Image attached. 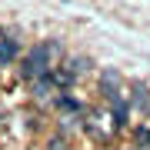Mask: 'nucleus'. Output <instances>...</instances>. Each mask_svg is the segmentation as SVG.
Here are the masks:
<instances>
[{
    "label": "nucleus",
    "instance_id": "20e7f679",
    "mask_svg": "<svg viewBox=\"0 0 150 150\" xmlns=\"http://www.w3.org/2000/svg\"><path fill=\"white\" fill-rule=\"evenodd\" d=\"M100 90H103V100H113V97L123 93V77H120L113 67H107V70L100 74Z\"/></svg>",
    "mask_w": 150,
    "mask_h": 150
},
{
    "label": "nucleus",
    "instance_id": "f03ea898",
    "mask_svg": "<svg viewBox=\"0 0 150 150\" xmlns=\"http://www.w3.org/2000/svg\"><path fill=\"white\" fill-rule=\"evenodd\" d=\"M113 130H117V123H113V113L93 107L83 113V134L93 140V144H110L113 140Z\"/></svg>",
    "mask_w": 150,
    "mask_h": 150
},
{
    "label": "nucleus",
    "instance_id": "0eeeda50",
    "mask_svg": "<svg viewBox=\"0 0 150 150\" xmlns=\"http://www.w3.org/2000/svg\"><path fill=\"white\" fill-rule=\"evenodd\" d=\"M134 147L150 150V127H134Z\"/></svg>",
    "mask_w": 150,
    "mask_h": 150
},
{
    "label": "nucleus",
    "instance_id": "6e6552de",
    "mask_svg": "<svg viewBox=\"0 0 150 150\" xmlns=\"http://www.w3.org/2000/svg\"><path fill=\"white\" fill-rule=\"evenodd\" d=\"M47 150H74V147H70V140L64 134H54V137L47 140Z\"/></svg>",
    "mask_w": 150,
    "mask_h": 150
},
{
    "label": "nucleus",
    "instance_id": "7ed1b4c3",
    "mask_svg": "<svg viewBox=\"0 0 150 150\" xmlns=\"http://www.w3.org/2000/svg\"><path fill=\"white\" fill-rule=\"evenodd\" d=\"M127 100H130V107H134V110H140V113H147V117H150V87H147L144 80H134V83H130Z\"/></svg>",
    "mask_w": 150,
    "mask_h": 150
},
{
    "label": "nucleus",
    "instance_id": "423d86ee",
    "mask_svg": "<svg viewBox=\"0 0 150 150\" xmlns=\"http://www.w3.org/2000/svg\"><path fill=\"white\" fill-rule=\"evenodd\" d=\"M17 54H20V40H13V37H0V64H10V60H17Z\"/></svg>",
    "mask_w": 150,
    "mask_h": 150
},
{
    "label": "nucleus",
    "instance_id": "39448f33",
    "mask_svg": "<svg viewBox=\"0 0 150 150\" xmlns=\"http://www.w3.org/2000/svg\"><path fill=\"white\" fill-rule=\"evenodd\" d=\"M50 80H54V87H74V83H77V74H74L67 64H60V67L50 70Z\"/></svg>",
    "mask_w": 150,
    "mask_h": 150
},
{
    "label": "nucleus",
    "instance_id": "f257e3e1",
    "mask_svg": "<svg viewBox=\"0 0 150 150\" xmlns=\"http://www.w3.org/2000/svg\"><path fill=\"white\" fill-rule=\"evenodd\" d=\"M57 57H60V43H33V47L27 50V57H23V64H20V74L27 77V80L50 77Z\"/></svg>",
    "mask_w": 150,
    "mask_h": 150
},
{
    "label": "nucleus",
    "instance_id": "1a4fd4ad",
    "mask_svg": "<svg viewBox=\"0 0 150 150\" xmlns=\"http://www.w3.org/2000/svg\"><path fill=\"white\" fill-rule=\"evenodd\" d=\"M67 67H70V70H74V74H77V77H80V74H83V70H87V67H90V60H87V57H74V60H67Z\"/></svg>",
    "mask_w": 150,
    "mask_h": 150
}]
</instances>
